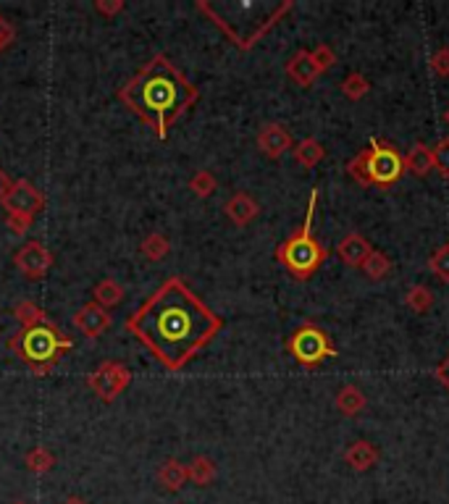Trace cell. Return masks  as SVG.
<instances>
[{
    "mask_svg": "<svg viewBox=\"0 0 449 504\" xmlns=\"http://www.w3.org/2000/svg\"><path fill=\"white\" fill-rule=\"evenodd\" d=\"M434 376H437V381H439V384H442V387H445V389L449 392V355H445V357H442V363L437 365Z\"/></svg>",
    "mask_w": 449,
    "mask_h": 504,
    "instance_id": "cell-36",
    "label": "cell"
},
{
    "mask_svg": "<svg viewBox=\"0 0 449 504\" xmlns=\"http://www.w3.org/2000/svg\"><path fill=\"white\" fill-rule=\"evenodd\" d=\"M339 90H341V95L347 98V100H363L368 92H371V82H368V76H363L360 71H349L344 79H341V84H339Z\"/></svg>",
    "mask_w": 449,
    "mask_h": 504,
    "instance_id": "cell-27",
    "label": "cell"
},
{
    "mask_svg": "<svg viewBox=\"0 0 449 504\" xmlns=\"http://www.w3.org/2000/svg\"><path fill=\"white\" fill-rule=\"evenodd\" d=\"M226 219L231 221L234 226H247L253 224L261 213V205L253 195L247 192H234L224 205Z\"/></svg>",
    "mask_w": 449,
    "mask_h": 504,
    "instance_id": "cell-14",
    "label": "cell"
},
{
    "mask_svg": "<svg viewBox=\"0 0 449 504\" xmlns=\"http://www.w3.org/2000/svg\"><path fill=\"white\" fill-rule=\"evenodd\" d=\"M11 184H13V181H11V179H8V173H5V171L0 168V203H3V197L8 195Z\"/></svg>",
    "mask_w": 449,
    "mask_h": 504,
    "instance_id": "cell-37",
    "label": "cell"
},
{
    "mask_svg": "<svg viewBox=\"0 0 449 504\" xmlns=\"http://www.w3.org/2000/svg\"><path fill=\"white\" fill-rule=\"evenodd\" d=\"M310 56L316 60V66H318V71L324 74V71H329L334 63H337V53H334V48L332 45H326V43H321V45H316L313 51H310Z\"/></svg>",
    "mask_w": 449,
    "mask_h": 504,
    "instance_id": "cell-32",
    "label": "cell"
},
{
    "mask_svg": "<svg viewBox=\"0 0 449 504\" xmlns=\"http://www.w3.org/2000/svg\"><path fill=\"white\" fill-rule=\"evenodd\" d=\"M445 124H447V126H449V108H447V111H445Z\"/></svg>",
    "mask_w": 449,
    "mask_h": 504,
    "instance_id": "cell-39",
    "label": "cell"
},
{
    "mask_svg": "<svg viewBox=\"0 0 449 504\" xmlns=\"http://www.w3.org/2000/svg\"><path fill=\"white\" fill-rule=\"evenodd\" d=\"M365 404H368V399H365V394L360 392V387L347 384V387H341V389H339L337 410L341 412V415L352 418V415L363 412V410H365Z\"/></svg>",
    "mask_w": 449,
    "mask_h": 504,
    "instance_id": "cell-23",
    "label": "cell"
},
{
    "mask_svg": "<svg viewBox=\"0 0 449 504\" xmlns=\"http://www.w3.org/2000/svg\"><path fill=\"white\" fill-rule=\"evenodd\" d=\"M11 504H27V502H11Z\"/></svg>",
    "mask_w": 449,
    "mask_h": 504,
    "instance_id": "cell-40",
    "label": "cell"
},
{
    "mask_svg": "<svg viewBox=\"0 0 449 504\" xmlns=\"http://www.w3.org/2000/svg\"><path fill=\"white\" fill-rule=\"evenodd\" d=\"M392 258L384 252V250H373L371 255H368V260L360 266V271L365 274V279L371 281H381L387 279L389 274H392Z\"/></svg>",
    "mask_w": 449,
    "mask_h": 504,
    "instance_id": "cell-26",
    "label": "cell"
},
{
    "mask_svg": "<svg viewBox=\"0 0 449 504\" xmlns=\"http://www.w3.org/2000/svg\"><path fill=\"white\" fill-rule=\"evenodd\" d=\"M11 316H13V321L21 326V329H32V326H43V324H51V318H48V313L37 305V302H29V300H24V302H19V305H13V310H11Z\"/></svg>",
    "mask_w": 449,
    "mask_h": 504,
    "instance_id": "cell-21",
    "label": "cell"
},
{
    "mask_svg": "<svg viewBox=\"0 0 449 504\" xmlns=\"http://www.w3.org/2000/svg\"><path fill=\"white\" fill-rule=\"evenodd\" d=\"M116 98L126 106V111L142 118L161 140H166L171 126L197 103L200 90L171 63L166 53H156L116 90Z\"/></svg>",
    "mask_w": 449,
    "mask_h": 504,
    "instance_id": "cell-2",
    "label": "cell"
},
{
    "mask_svg": "<svg viewBox=\"0 0 449 504\" xmlns=\"http://www.w3.org/2000/svg\"><path fill=\"white\" fill-rule=\"evenodd\" d=\"M347 173L360 187H392L405 176V156L387 140H371L349 164Z\"/></svg>",
    "mask_w": 449,
    "mask_h": 504,
    "instance_id": "cell-6",
    "label": "cell"
},
{
    "mask_svg": "<svg viewBox=\"0 0 449 504\" xmlns=\"http://www.w3.org/2000/svg\"><path fill=\"white\" fill-rule=\"evenodd\" d=\"M431 156H434V171L449 179V137H442L434 148H431Z\"/></svg>",
    "mask_w": 449,
    "mask_h": 504,
    "instance_id": "cell-31",
    "label": "cell"
},
{
    "mask_svg": "<svg viewBox=\"0 0 449 504\" xmlns=\"http://www.w3.org/2000/svg\"><path fill=\"white\" fill-rule=\"evenodd\" d=\"M124 8H126V3H124V0H95V11H98L100 16H106V19L118 16Z\"/></svg>",
    "mask_w": 449,
    "mask_h": 504,
    "instance_id": "cell-35",
    "label": "cell"
},
{
    "mask_svg": "<svg viewBox=\"0 0 449 504\" xmlns=\"http://www.w3.org/2000/svg\"><path fill=\"white\" fill-rule=\"evenodd\" d=\"M255 145H258V150H261L266 158L279 161L284 153H289V150L294 148V140H292V134H289L286 126H281V124H266V126L258 132Z\"/></svg>",
    "mask_w": 449,
    "mask_h": 504,
    "instance_id": "cell-12",
    "label": "cell"
},
{
    "mask_svg": "<svg viewBox=\"0 0 449 504\" xmlns=\"http://www.w3.org/2000/svg\"><path fill=\"white\" fill-rule=\"evenodd\" d=\"M216 476H219V468H216V462H213L211 457H205V454L192 457L189 465H187V478H189L195 486H200V489L211 486V484L216 481Z\"/></svg>",
    "mask_w": 449,
    "mask_h": 504,
    "instance_id": "cell-19",
    "label": "cell"
},
{
    "mask_svg": "<svg viewBox=\"0 0 449 504\" xmlns=\"http://www.w3.org/2000/svg\"><path fill=\"white\" fill-rule=\"evenodd\" d=\"M8 349L35 373L45 376L60 363L66 352L74 349V341L58 329L56 324H43L32 329H19L8 339Z\"/></svg>",
    "mask_w": 449,
    "mask_h": 504,
    "instance_id": "cell-5",
    "label": "cell"
},
{
    "mask_svg": "<svg viewBox=\"0 0 449 504\" xmlns=\"http://www.w3.org/2000/svg\"><path fill=\"white\" fill-rule=\"evenodd\" d=\"M156 481H158V486L164 489V492H169V494H179L184 486H187V465L181 462V460H176V457H169V460H164V465L158 468V473H156Z\"/></svg>",
    "mask_w": 449,
    "mask_h": 504,
    "instance_id": "cell-17",
    "label": "cell"
},
{
    "mask_svg": "<svg viewBox=\"0 0 449 504\" xmlns=\"http://www.w3.org/2000/svg\"><path fill=\"white\" fill-rule=\"evenodd\" d=\"M292 153H294V161H297L302 168H316L324 158H326V148H324L316 137H305V140H300V142L292 148Z\"/></svg>",
    "mask_w": 449,
    "mask_h": 504,
    "instance_id": "cell-20",
    "label": "cell"
},
{
    "mask_svg": "<svg viewBox=\"0 0 449 504\" xmlns=\"http://www.w3.org/2000/svg\"><path fill=\"white\" fill-rule=\"evenodd\" d=\"M13 40H16V29H13V24L0 13V53H5V51L13 45Z\"/></svg>",
    "mask_w": 449,
    "mask_h": 504,
    "instance_id": "cell-34",
    "label": "cell"
},
{
    "mask_svg": "<svg viewBox=\"0 0 449 504\" xmlns=\"http://www.w3.org/2000/svg\"><path fill=\"white\" fill-rule=\"evenodd\" d=\"M429 271L439 281L449 284V242L434 250V255L429 258Z\"/></svg>",
    "mask_w": 449,
    "mask_h": 504,
    "instance_id": "cell-30",
    "label": "cell"
},
{
    "mask_svg": "<svg viewBox=\"0 0 449 504\" xmlns=\"http://www.w3.org/2000/svg\"><path fill=\"white\" fill-rule=\"evenodd\" d=\"M124 294H126L124 286L116 279H111V276H106V279H100L95 284V289H92V302L100 305V308H106V310H111L116 305H121Z\"/></svg>",
    "mask_w": 449,
    "mask_h": 504,
    "instance_id": "cell-22",
    "label": "cell"
},
{
    "mask_svg": "<svg viewBox=\"0 0 449 504\" xmlns=\"http://www.w3.org/2000/svg\"><path fill=\"white\" fill-rule=\"evenodd\" d=\"M286 76L297 84V87H313V82L321 76L316 60L310 56V51H297L294 56L286 60Z\"/></svg>",
    "mask_w": 449,
    "mask_h": 504,
    "instance_id": "cell-15",
    "label": "cell"
},
{
    "mask_svg": "<svg viewBox=\"0 0 449 504\" xmlns=\"http://www.w3.org/2000/svg\"><path fill=\"white\" fill-rule=\"evenodd\" d=\"M111 313H108L106 308L95 305V302H87V305H82V308L74 313V326H76V332L84 334L87 339L103 336L111 329Z\"/></svg>",
    "mask_w": 449,
    "mask_h": 504,
    "instance_id": "cell-11",
    "label": "cell"
},
{
    "mask_svg": "<svg viewBox=\"0 0 449 504\" xmlns=\"http://www.w3.org/2000/svg\"><path fill=\"white\" fill-rule=\"evenodd\" d=\"M124 326L164 368L181 371L219 336L224 318L211 310L187 281L171 276L126 318Z\"/></svg>",
    "mask_w": 449,
    "mask_h": 504,
    "instance_id": "cell-1",
    "label": "cell"
},
{
    "mask_svg": "<svg viewBox=\"0 0 449 504\" xmlns=\"http://www.w3.org/2000/svg\"><path fill=\"white\" fill-rule=\"evenodd\" d=\"M371 252H373V244H371L360 231H352V234L341 236L337 244L339 260H341L344 266H352V268H360V266L368 260Z\"/></svg>",
    "mask_w": 449,
    "mask_h": 504,
    "instance_id": "cell-13",
    "label": "cell"
},
{
    "mask_svg": "<svg viewBox=\"0 0 449 504\" xmlns=\"http://www.w3.org/2000/svg\"><path fill=\"white\" fill-rule=\"evenodd\" d=\"M189 189H192V195H195V197L205 200V197H211V195L219 189V179H216L211 171L200 168V171H195V173H192V179H189Z\"/></svg>",
    "mask_w": 449,
    "mask_h": 504,
    "instance_id": "cell-29",
    "label": "cell"
},
{
    "mask_svg": "<svg viewBox=\"0 0 449 504\" xmlns=\"http://www.w3.org/2000/svg\"><path fill=\"white\" fill-rule=\"evenodd\" d=\"M140 252H142V258H145V260H150V263L164 260V258H166V255L171 252L169 236H166V234H161V231L148 234V236L140 242Z\"/></svg>",
    "mask_w": 449,
    "mask_h": 504,
    "instance_id": "cell-25",
    "label": "cell"
},
{
    "mask_svg": "<svg viewBox=\"0 0 449 504\" xmlns=\"http://www.w3.org/2000/svg\"><path fill=\"white\" fill-rule=\"evenodd\" d=\"M53 263H56L53 252H51L43 242H37V239L24 242V244L13 252V266L21 271L24 279L29 281L45 279L48 271L53 268Z\"/></svg>",
    "mask_w": 449,
    "mask_h": 504,
    "instance_id": "cell-10",
    "label": "cell"
},
{
    "mask_svg": "<svg viewBox=\"0 0 449 504\" xmlns=\"http://www.w3.org/2000/svg\"><path fill=\"white\" fill-rule=\"evenodd\" d=\"M379 460H381V452L373 447L371 442H365V439H357V442H352L349 447L344 449V462L357 473H365V470L376 468Z\"/></svg>",
    "mask_w": 449,
    "mask_h": 504,
    "instance_id": "cell-16",
    "label": "cell"
},
{
    "mask_svg": "<svg viewBox=\"0 0 449 504\" xmlns=\"http://www.w3.org/2000/svg\"><path fill=\"white\" fill-rule=\"evenodd\" d=\"M45 195L29 181V179H16L3 197V211H5V224L13 234H27L32 228V221L37 213L45 211Z\"/></svg>",
    "mask_w": 449,
    "mask_h": 504,
    "instance_id": "cell-7",
    "label": "cell"
},
{
    "mask_svg": "<svg viewBox=\"0 0 449 504\" xmlns=\"http://www.w3.org/2000/svg\"><path fill=\"white\" fill-rule=\"evenodd\" d=\"M316 205H318V187L310 189L308 197V211L305 221L297 231H292L279 247H277V260L286 268V274L294 281H308L316 276V271L326 263L329 250L318 242L313 231V219H316Z\"/></svg>",
    "mask_w": 449,
    "mask_h": 504,
    "instance_id": "cell-4",
    "label": "cell"
},
{
    "mask_svg": "<svg viewBox=\"0 0 449 504\" xmlns=\"http://www.w3.org/2000/svg\"><path fill=\"white\" fill-rule=\"evenodd\" d=\"M24 465H27L29 473H35V476H45V473H51V470L56 468V454H53L48 447L37 444V447H32L27 454H24Z\"/></svg>",
    "mask_w": 449,
    "mask_h": 504,
    "instance_id": "cell-24",
    "label": "cell"
},
{
    "mask_svg": "<svg viewBox=\"0 0 449 504\" xmlns=\"http://www.w3.org/2000/svg\"><path fill=\"white\" fill-rule=\"evenodd\" d=\"M405 171H410L418 179H423L434 171V156H431V148L426 142H415L410 148V153L405 156Z\"/></svg>",
    "mask_w": 449,
    "mask_h": 504,
    "instance_id": "cell-18",
    "label": "cell"
},
{
    "mask_svg": "<svg viewBox=\"0 0 449 504\" xmlns=\"http://www.w3.org/2000/svg\"><path fill=\"white\" fill-rule=\"evenodd\" d=\"M63 504H87V502H84L82 497H76V494H71V497H66V500H63Z\"/></svg>",
    "mask_w": 449,
    "mask_h": 504,
    "instance_id": "cell-38",
    "label": "cell"
},
{
    "mask_svg": "<svg viewBox=\"0 0 449 504\" xmlns=\"http://www.w3.org/2000/svg\"><path fill=\"white\" fill-rule=\"evenodd\" d=\"M431 71L437 76H449V45H442L431 53Z\"/></svg>",
    "mask_w": 449,
    "mask_h": 504,
    "instance_id": "cell-33",
    "label": "cell"
},
{
    "mask_svg": "<svg viewBox=\"0 0 449 504\" xmlns=\"http://www.w3.org/2000/svg\"><path fill=\"white\" fill-rule=\"evenodd\" d=\"M132 384V371L118 363V360H106L100 363L90 376H87V387L98 394L103 402H116L121 394L129 389Z\"/></svg>",
    "mask_w": 449,
    "mask_h": 504,
    "instance_id": "cell-9",
    "label": "cell"
},
{
    "mask_svg": "<svg viewBox=\"0 0 449 504\" xmlns=\"http://www.w3.org/2000/svg\"><path fill=\"white\" fill-rule=\"evenodd\" d=\"M286 352L305 368H316L329 357H337V347L332 341V336L326 334L321 326L316 324H302L300 329H294L284 341Z\"/></svg>",
    "mask_w": 449,
    "mask_h": 504,
    "instance_id": "cell-8",
    "label": "cell"
},
{
    "mask_svg": "<svg viewBox=\"0 0 449 504\" xmlns=\"http://www.w3.org/2000/svg\"><path fill=\"white\" fill-rule=\"evenodd\" d=\"M405 305L413 313H429L434 308V292L423 284H415L405 292Z\"/></svg>",
    "mask_w": 449,
    "mask_h": 504,
    "instance_id": "cell-28",
    "label": "cell"
},
{
    "mask_svg": "<svg viewBox=\"0 0 449 504\" xmlns=\"http://www.w3.org/2000/svg\"><path fill=\"white\" fill-rule=\"evenodd\" d=\"M294 8L292 0L279 3H211V0H197V11L208 16L226 37L231 40L234 48L253 51L261 37H266L281 19Z\"/></svg>",
    "mask_w": 449,
    "mask_h": 504,
    "instance_id": "cell-3",
    "label": "cell"
}]
</instances>
